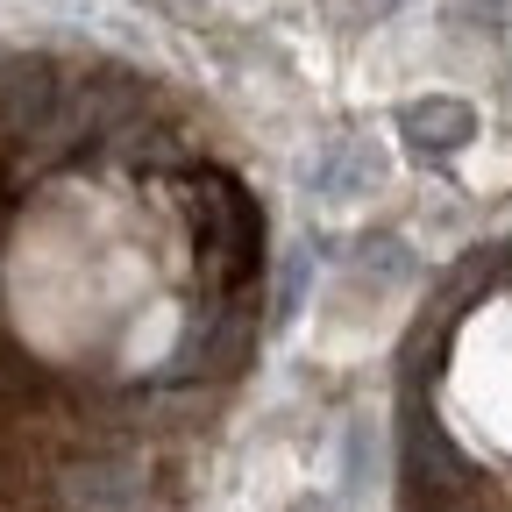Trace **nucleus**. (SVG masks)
Instances as JSON below:
<instances>
[{
	"mask_svg": "<svg viewBox=\"0 0 512 512\" xmlns=\"http://www.w3.org/2000/svg\"><path fill=\"white\" fill-rule=\"evenodd\" d=\"M185 214L207 249V292L235 299L256 278V264H264V214H256V200L228 178H207L200 192H185Z\"/></svg>",
	"mask_w": 512,
	"mask_h": 512,
	"instance_id": "obj_1",
	"label": "nucleus"
},
{
	"mask_svg": "<svg viewBox=\"0 0 512 512\" xmlns=\"http://www.w3.org/2000/svg\"><path fill=\"white\" fill-rule=\"evenodd\" d=\"M249 349H256V313H249V306H242V292H235V299H214L207 313H192V320H185V335L171 342L164 377H171V384L228 377V370H242V363H249Z\"/></svg>",
	"mask_w": 512,
	"mask_h": 512,
	"instance_id": "obj_2",
	"label": "nucleus"
},
{
	"mask_svg": "<svg viewBox=\"0 0 512 512\" xmlns=\"http://www.w3.org/2000/svg\"><path fill=\"white\" fill-rule=\"evenodd\" d=\"M384 178H392V164H384V143H370V136H335L306 164L313 200H370V192H384Z\"/></svg>",
	"mask_w": 512,
	"mask_h": 512,
	"instance_id": "obj_3",
	"label": "nucleus"
},
{
	"mask_svg": "<svg viewBox=\"0 0 512 512\" xmlns=\"http://www.w3.org/2000/svg\"><path fill=\"white\" fill-rule=\"evenodd\" d=\"M399 136L420 150V157H456L477 143V107L456 100V93H427V100H406L399 107Z\"/></svg>",
	"mask_w": 512,
	"mask_h": 512,
	"instance_id": "obj_4",
	"label": "nucleus"
},
{
	"mask_svg": "<svg viewBox=\"0 0 512 512\" xmlns=\"http://www.w3.org/2000/svg\"><path fill=\"white\" fill-rule=\"evenodd\" d=\"M349 278H356V285H406V278H413V249H406L399 235H370V242H356Z\"/></svg>",
	"mask_w": 512,
	"mask_h": 512,
	"instance_id": "obj_5",
	"label": "nucleus"
},
{
	"mask_svg": "<svg viewBox=\"0 0 512 512\" xmlns=\"http://www.w3.org/2000/svg\"><path fill=\"white\" fill-rule=\"evenodd\" d=\"M306 278H313V249H306V242H292V249L278 256V285H271V328H285V320L299 313Z\"/></svg>",
	"mask_w": 512,
	"mask_h": 512,
	"instance_id": "obj_6",
	"label": "nucleus"
},
{
	"mask_svg": "<svg viewBox=\"0 0 512 512\" xmlns=\"http://www.w3.org/2000/svg\"><path fill=\"white\" fill-rule=\"evenodd\" d=\"M370 477H377L370 420H349V434H342V491H349V498H370Z\"/></svg>",
	"mask_w": 512,
	"mask_h": 512,
	"instance_id": "obj_7",
	"label": "nucleus"
},
{
	"mask_svg": "<svg viewBox=\"0 0 512 512\" xmlns=\"http://www.w3.org/2000/svg\"><path fill=\"white\" fill-rule=\"evenodd\" d=\"M448 15H456V29H470V36H498L505 29V0H448Z\"/></svg>",
	"mask_w": 512,
	"mask_h": 512,
	"instance_id": "obj_8",
	"label": "nucleus"
},
{
	"mask_svg": "<svg viewBox=\"0 0 512 512\" xmlns=\"http://www.w3.org/2000/svg\"><path fill=\"white\" fill-rule=\"evenodd\" d=\"M335 8H342V22H356V29H363V22H384V15H399L406 0H335Z\"/></svg>",
	"mask_w": 512,
	"mask_h": 512,
	"instance_id": "obj_9",
	"label": "nucleus"
},
{
	"mask_svg": "<svg viewBox=\"0 0 512 512\" xmlns=\"http://www.w3.org/2000/svg\"><path fill=\"white\" fill-rule=\"evenodd\" d=\"M498 100H505V114H512V72H505V79H498Z\"/></svg>",
	"mask_w": 512,
	"mask_h": 512,
	"instance_id": "obj_10",
	"label": "nucleus"
},
{
	"mask_svg": "<svg viewBox=\"0 0 512 512\" xmlns=\"http://www.w3.org/2000/svg\"><path fill=\"white\" fill-rule=\"evenodd\" d=\"M292 512H320V505H313V498H306V505H292Z\"/></svg>",
	"mask_w": 512,
	"mask_h": 512,
	"instance_id": "obj_11",
	"label": "nucleus"
}]
</instances>
